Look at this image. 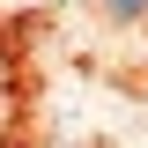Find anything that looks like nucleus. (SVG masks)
<instances>
[{"label":"nucleus","mask_w":148,"mask_h":148,"mask_svg":"<svg viewBox=\"0 0 148 148\" xmlns=\"http://www.w3.org/2000/svg\"><path fill=\"white\" fill-rule=\"evenodd\" d=\"M104 15H111V22H141V15H148V0H104Z\"/></svg>","instance_id":"f257e3e1"}]
</instances>
